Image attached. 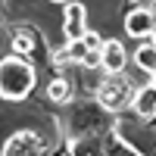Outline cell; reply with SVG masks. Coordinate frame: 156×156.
<instances>
[{"instance_id":"15","label":"cell","mask_w":156,"mask_h":156,"mask_svg":"<svg viewBox=\"0 0 156 156\" xmlns=\"http://www.w3.org/2000/svg\"><path fill=\"white\" fill-rule=\"evenodd\" d=\"M66 47H69V53H72V62H78V66H81V59H84V53H87V44L84 41H66Z\"/></svg>"},{"instance_id":"2","label":"cell","mask_w":156,"mask_h":156,"mask_svg":"<svg viewBox=\"0 0 156 156\" xmlns=\"http://www.w3.org/2000/svg\"><path fill=\"white\" fill-rule=\"evenodd\" d=\"M134 94H137V87H134V81L128 78L125 72H115V75H103V81H100V87H97V94H94V100L100 103L106 112H122V109H128L134 103Z\"/></svg>"},{"instance_id":"7","label":"cell","mask_w":156,"mask_h":156,"mask_svg":"<svg viewBox=\"0 0 156 156\" xmlns=\"http://www.w3.org/2000/svg\"><path fill=\"white\" fill-rule=\"evenodd\" d=\"M131 109H134L137 119H144V122H153V119H156V81L140 84V87H137Z\"/></svg>"},{"instance_id":"1","label":"cell","mask_w":156,"mask_h":156,"mask_svg":"<svg viewBox=\"0 0 156 156\" xmlns=\"http://www.w3.org/2000/svg\"><path fill=\"white\" fill-rule=\"evenodd\" d=\"M34 84H37V69L28 56L9 53L0 59V97L3 100H9V103L28 100Z\"/></svg>"},{"instance_id":"20","label":"cell","mask_w":156,"mask_h":156,"mask_svg":"<svg viewBox=\"0 0 156 156\" xmlns=\"http://www.w3.org/2000/svg\"><path fill=\"white\" fill-rule=\"evenodd\" d=\"M153 81H156V75H153Z\"/></svg>"},{"instance_id":"12","label":"cell","mask_w":156,"mask_h":156,"mask_svg":"<svg viewBox=\"0 0 156 156\" xmlns=\"http://www.w3.org/2000/svg\"><path fill=\"white\" fill-rule=\"evenodd\" d=\"M106 156H144L140 150H134L128 140L122 137V131H106Z\"/></svg>"},{"instance_id":"21","label":"cell","mask_w":156,"mask_h":156,"mask_svg":"<svg viewBox=\"0 0 156 156\" xmlns=\"http://www.w3.org/2000/svg\"><path fill=\"white\" fill-rule=\"evenodd\" d=\"M134 3H137V0H134Z\"/></svg>"},{"instance_id":"14","label":"cell","mask_w":156,"mask_h":156,"mask_svg":"<svg viewBox=\"0 0 156 156\" xmlns=\"http://www.w3.org/2000/svg\"><path fill=\"white\" fill-rule=\"evenodd\" d=\"M81 69H87V72L103 69V50H87L84 59H81Z\"/></svg>"},{"instance_id":"10","label":"cell","mask_w":156,"mask_h":156,"mask_svg":"<svg viewBox=\"0 0 156 156\" xmlns=\"http://www.w3.org/2000/svg\"><path fill=\"white\" fill-rule=\"evenodd\" d=\"M131 59H134V66H137L140 72H147L150 78L156 75V44H153V41L137 44V50L131 53Z\"/></svg>"},{"instance_id":"18","label":"cell","mask_w":156,"mask_h":156,"mask_svg":"<svg viewBox=\"0 0 156 156\" xmlns=\"http://www.w3.org/2000/svg\"><path fill=\"white\" fill-rule=\"evenodd\" d=\"M150 41H153V44H156V28H153V34H150Z\"/></svg>"},{"instance_id":"19","label":"cell","mask_w":156,"mask_h":156,"mask_svg":"<svg viewBox=\"0 0 156 156\" xmlns=\"http://www.w3.org/2000/svg\"><path fill=\"white\" fill-rule=\"evenodd\" d=\"M153 12H156V0H153Z\"/></svg>"},{"instance_id":"17","label":"cell","mask_w":156,"mask_h":156,"mask_svg":"<svg viewBox=\"0 0 156 156\" xmlns=\"http://www.w3.org/2000/svg\"><path fill=\"white\" fill-rule=\"evenodd\" d=\"M50 3H62V6H66V3H69V0H50Z\"/></svg>"},{"instance_id":"4","label":"cell","mask_w":156,"mask_h":156,"mask_svg":"<svg viewBox=\"0 0 156 156\" xmlns=\"http://www.w3.org/2000/svg\"><path fill=\"white\" fill-rule=\"evenodd\" d=\"M87 34V6L81 0H69L62 6V37L66 41H84Z\"/></svg>"},{"instance_id":"8","label":"cell","mask_w":156,"mask_h":156,"mask_svg":"<svg viewBox=\"0 0 156 156\" xmlns=\"http://www.w3.org/2000/svg\"><path fill=\"white\" fill-rule=\"evenodd\" d=\"M100 50H103V72H109V75L125 72V66H128V50L122 47V41H106Z\"/></svg>"},{"instance_id":"9","label":"cell","mask_w":156,"mask_h":156,"mask_svg":"<svg viewBox=\"0 0 156 156\" xmlns=\"http://www.w3.org/2000/svg\"><path fill=\"white\" fill-rule=\"evenodd\" d=\"M37 41H41V34L25 25V28H16V31H12L9 50H12V53H19V56H28V59H31V53L37 50Z\"/></svg>"},{"instance_id":"3","label":"cell","mask_w":156,"mask_h":156,"mask_svg":"<svg viewBox=\"0 0 156 156\" xmlns=\"http://www.w3.org/2000/svg\"><path fill=\"white\" fill-rule=\"evenodd\" d=\"M47 140L41 131H34V128H19V131H12L6 140H3V150L0 156H47Z\"/></svg>"},{"instance_id":"6","label":"cell","mask_w":156,"mask_h":156,"mask_svg":"<svg viewBox=\"0 0 156 156\" xmlns=\"http://www.w3.org/2000/svg\"><path fill=\"white\" fill-rule=\"evenodd\" d=\"M69 156H106V134H75L69 140Z\"/></svg>"},{"instance_id":"5","label":"cell","mask_w":156,"mask_h":156,"mask_svg":"<svg viewBox=\"0 0 156 156\" xmlns=\"http://www.w3.org/2000/svg\"><path fill=\"white\" fill-rule=\"evenodd\" d=\"M156 28V12L153 6H134V9H128V16H125V34L128 37H150Z\"/></svg>"},{"instance_id":"16","label":"cell","mask_w":156,"mask_h":156,"mask_svg":"<svg viewBox=\"0 0 156 156\" xmlns=\"http://www.w3.org/2000/svg\"><path fill=\"white\" fill-rule=\"evenodd\" d=\"M84 44H87L90 50H100V47L106 44V41H103V37H100L97 31H87V34H84Z\"/></svg>"},{"instance_id":"13","label":"cell","mask_w":156,"mask_h":156,"mask_svg":"<svg viewBox=\"0 0 156 156\" xmlns=\"http://www.w3.org/2000/svg\"><path fill=\"white\" fill-rule=\"evenodd\" d=\"M50 62H53L56 69L72 66V53H69V47H53V50H50Z\"/></svg>"},{"instance_id":"11","label":"cell","mask_w":156,"mask_h":156,"mask_svg":"<svg viewBox=\"0 0 156 156\" xmlns=\"http://www.w3.org/2000/svg\"><path fill=\"white\" fill-rule=\"evenodd\" d=\"M47 100H53V103H59V106H66V103H72V84H69V78L66 75H56L53 81L47 84Z\"/></svg>"}]
</instances>
